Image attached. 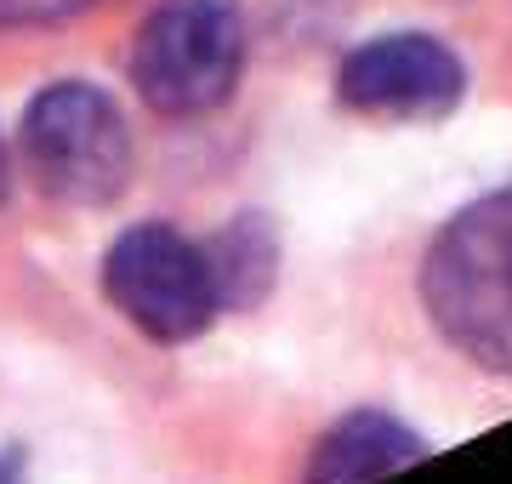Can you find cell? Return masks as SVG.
<instances>
[{"instance_id":"cell-1","label":"cell","mask_w":512,"mask_h":484,"mask_svg":"<svg viewBox=\"0 0 512 484\" xmlns=\"http://www.w3.org/2000/svg\"><path fill=\"white\" fill-rule=\"evenodd\" d=\"M421 302L456 354L512 382V183L478 194L433 234Z\"/></svg>"},{"instance_id":"cell-2","label":"cell","mask_w":512,"mask_h":484,"mask_svg":"<svg viewBox=\"0 0 512 484\" xmlns=\"http://www.w3.org/2000/svg\"><path fill=\"white\" fill-rule=\"evenodd\" d=\"M245 75L239 0H154L131 40V86L154 114L194 120L234 97Z\"/></svg>"},{"instance_id":"cell-3","label":"cell","mask_w":512,"mask_h":484,"mask_svg":"<svg viewBox=\"0 0 512 484\" xmlns=\"http://www.w3.org/2000/svg\"><path fill=\"white\" fill-rule=\"evenodd\" d=\"M23 160L46 200L109 205L131 183V131L109 92L63 80L23 114Z\"/></svg>"},{"instance_id":"cell-4","label":"cell","mask_w":512,"mask_h":484,"mask_svg":"<svg viewBox=\"0 0 512 484\" xmlns=\"http://www.w3.org/2000/svg\"><path fill=\"white\" fill-rule=\"evenodd\" d=\"M103 291L148 342H165V348L205 336L211 319L222 314L205 245H194L171 223L126 228L103 257Z\"/></svg>"},{"instance_id":"cell-5","label":"cell","mask_w":512,"mask_h":484,"mask_svg":"<svg viewBox=\"0 0 512 484\" xmlns=\"http://www.w3.org/2000/svg\"><path fill=\"white\" fill-rule=\"evenodd\" d=\"M336 97L365 120H444L467 97V63L433 35H376L342 57Z\"/></svg>"},{"instance_id":"cell-6","label":"cell","mask_w":512,"mask_h":484,"mask_svg":"<svg viewBox=\"0 0 512 484\" xmlns=\"http://www.w3.org/2000/svg\"><path fill=\"white\" fill-rule=\"evenodd\" d=\"M427 456L410 422L387 416V410H348L342 422H330L319 433V445L308 450V484H382L404 467H416Z\"/></svg>"},{"instance_id":"cell-7","label":"cell","mask_w":512,"mask_h":484,"mask_svg":"<svg viewBox=\"0 0 512 484\" xmlns=\"http://www.w3.org/2000/svg\"><path fill=\"white\" fill-rule=\"evenodd\" d=\"M211 262V285H217L222 314H245L274 291L279 280V234L262 211H245L228 228H217V240L205 245Z\"/></svg>"},{"instance_id":"cell-8","label":"cell","mask_w":512,"mask_h":484,"mask_svg":"<svg viewBox=\"0 0 512 484\" xmlns=\"http://www.w3.org/2000/svg\"><path fill=\"white\" fill-rule=\"evenodd\" d=\"M92 0H0V29H23V23H63L86 12Z\"/></svg>"},{"instance_id":"cell-9","label":"cell","mask_w":512,"mask_h":484,"mask_svg":"<svg viewBox=\"0 0 512 484\" xmlns=\"http://www.w3.org/2000/svg\"><path fill=\"white\" fill-rule=\"evenodd\" d=\"M6 194H12V154L0 143V205H6Z\"/></svg>"},{"instance_id":"cell-10","label":"cell","mask_w":512,"mask_h":484,"mask_svg":"<svg viewBox=\"0 0 512 484\" xmlns=\"http://www.w3.org/2000/svg\"><path fill=\"white\" fill-rule=\"evenodd\" d=\"M0 484H23V479H18V462H12V456H0Z\"/></svg>"}]
</instances>
